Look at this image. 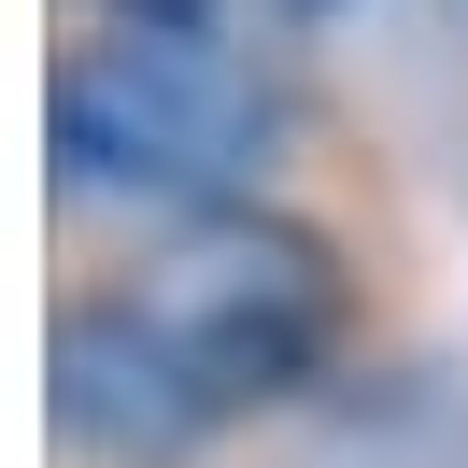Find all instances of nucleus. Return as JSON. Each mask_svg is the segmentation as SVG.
<instances>
[{
	"mask_svg": "<svg viewBox=\"0 0 468 468\" xmlns=\"http://www.w3.org/2000/svg\"><path fill=\"white\" fill-rule=\"evenodd\" d=\"M43 143H58V199L199 228L228 199H270L284 86L228 29H71L43 71Z\"/></svg>",
	"mask_w": 468,
	"mask_h": 468,
	"instance_id": "nucleus-1",
	"label": "nucleus"
},
{
	"mask_svg": "<svg viewBox=\"0 0 468 468\" xmlns=\"http://www.w3.org/2000/svg\"><path fill=\"white\" fill-rule=\"evenodd\" d=\"M156 313V341L185 355V383L213 398V426H256V411H298L355 341V270L326 228H298L284 199H228L199 228H156L143 270H114Z\"/></svg>",
	"mask_w": 468,
	"mask_h": 468,
	"instance_id": "nucleus-2",
	"label": "nucleus"
},
{
	"mask_svg": "<svg viewBox=\"0 0 468 468\" xmlns=\"http://www.w3.org/2000/svg\"><path fill=\"white\" fill-rule=\"evenodd\" d=\"M43 411H58V454L71 468H199L213 398L185 383V355L156 341V313L128 284H71L58 298V341H43Z\"/></svg>",
	"mask_w": 468,
	"mask_h": 468,
	"instance_id": "nucleus-3",
	"label": "nucleus"
},
{
	"mask_svg": "<svg viewBox=\"0 0 468 468\" xmlns=\"http://www.w3.org/2000/svg\"><path fill=\"white\" fill-rule=\"evenodd\" d=\"M71 29H228L213 0H71Z\"/></svg>",
	"mask_w": 468,
	"mask_h": 468,
	"instance_id": "nucleus-4",
	"label": "nucleus"
},
{
	"mask_svg": "<svg viewBox=\"0 0 468 468\" xmlns=\"http://www.w3.org/2000/svg\"><path fill=\"white\" fill-rule=\"evenodd\" d=\"M298 15H326V0H298Z\"/></svg>",
	"mask_w": 468,
	"mask_h": 468,
	"instance_id": "nucleus-5",
	"label": "nucleus"
}]
</instances>
